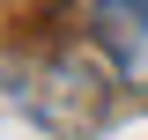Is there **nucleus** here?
<instances>
[{"instance_id": "obj_1", "label": "nucleus", "mask_w": 148, "mask_h": 140, "mask_svg": "<svg viewBox=\"0 0 148 140\" xmlns=\"http://www.w3.org/2000/svg\"><path fill=\"white\" fill-rule=\"evenodd\" d=\"M96 30H104V52L119 59L126 88H148V0H96Z\"/></svg>"}]
</instances>
